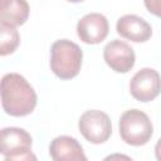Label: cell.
Listing matches in <instances>:
<instances>
[{
  "label": "cell",
  "instance_id": "4fadbf2b",
  "mask_svg": "<svg viewBox=\"0 0 161 161\" xmlns=\"http://www.w3.org/2000/svg\"><path fill=\"white\" fill-rule=\"evenodd\" d=\"M143 3L151 14L161 18V0H143Z\"/></svg>",
  "mask_w": 161,
  "mask_h": 161
},
{
  "label": "cell",
  "instance_id": "5b68a950",
  "mask_svg": "<svg viewBox=\"0 0 161 161\" xmlns=\"http://www.w3.org/2000/svg\"><path fill=\"white\" fill-rule=\"evenodd\" d=\"M78 127L83 137L94 145L106 142L112 133V125L109 117L98 109L84 112L78 122Z\"/></svg>",
  "mask_w": 161,
  "mask_h": 161
},
{
  "label": "cell",
  "instance_id": "6da1fadb",
  "mask_svg": "<svg viewBox=\"0 0 161 161\" xmlns=\"http://www.w3.org/2000/svg\"><path fill=\"white\" fill-rule=\"evenodd\" d=\"M36 93L28 80L18 73H8L1 78V104L13 117L30 114L36 106Z\"/></svg>",
  "mask_w": 161,
  "mask_h": 161
},
{
  "label": "cell",
  "instance_id": "277c9868",
  "mask_svg": "<svg viewBox=\"0 0 161 161\" xmlns=\"http://www.w3.org/2000/svg\"><path fill=\"white\" fill-rule=\"evenodd\" d=\"M1 155L6 160H35L31 153V136L19 127L3 128Z\"/></svg>",
  "mask_w": 161,
  "mask_h": 161
},
{
  "label": "cell",
  "instance_id": "7a4b0ae2",
  "mask_svg": "<svg viewBox=\"0 0 161 161\" xmlns=\"http://www.w3.org/2000/svg\"><path fill=\"white\" fill-rule=\"evenodd\" d=\"M82 59V49L70 40H57L50 48V68L60 79L67 80L78 75Z\"/></svg>",
  "mask_w": 161,
  "mask_h": 161
},
{
  "label": "cell",
  "instance_id": "9a60e30c",
  "mask_svg": "<svg viewBox=\"0 0 161 161\" xmlns=\"http://www.w3.org/2000/svg\"><path fill=\"white\" fill-rule=\"evenodd\" d=\"M67 1H69V3H80L83 0H67Z\"/></svg>",
  "mask_w": 161,
  "mask_h": 161
},
{
  "label": "cell",
  "instance_id": "8fae6325",
  "mask_svg": "<svg viewBox=\"0 0 161 161\" xmlns=\"http://www.w3.org/2000/svg\"><path fill=\"white\" fill-rule=\"evenodd\" d=\"M1 21L14 26L23 25L29 16V5L25 0H1Z\"/></svg>",
  "mask_w": 161,
  "mask_h": 161
},
{
  "label": "cell",
  "instance_id": "3957f363",
  "mask_svg": "<svg viewBox=\"0 0 161 161\" xmlns=\"http://www.w3.org/2000/svg\"><path fill=\"white\" fill-rule=\"evenodd\" d=\"M121 138L131 146H142L152 136L153 127L148 116L140 109H128L119 118Z\"/></svg>",
  "mask_w": 161,
  "mask_h": 161
},
{
  "label": "cell",
  "instance_id": "ba28073f",
  "mask_svg": "<svg viewBox=\"0 0 161 161\" xmlns=\"http://www.w3.org/2000/svg\"><path fill=\"white\" fill-rule=\"evenodd\" d=\"M109 25L104 15L91 13L84 15L77 24V34L86 44H98L108 35Z\"/></svg>",
  "mask_w": 161,
  "mask_h": 161
},
{
  "label": "cell",
  "instance_id": "9c48e42d",
  "mask_svg": "<svg viewBox=\"0 0 161 161\" xmlns=\"http://www.w3.org/2000/svg\"><path fill=\"white\" fill-rule=\"evenodd\" d=\"M116 30L122 38L135 43L147 42L152 35V29L150 24L141 16L133 14L121 16L117 20Z\"/></svg>",
  "mask_w": 161,
  "mask_h": 161
},
{
  "label": "cell",
  "instance_id": "30bf717a",
  "mask_svg": "<svg viewBox=\"0 0 161 161\" xmlns=\"http://www.w3.org/2000/svg\"><path fill=\"white\" fill-rule=\"evenodd\" d=\"M49 155L54 161H86L87 157L79 142L70 136H58L49 146Z\"/></svg>",
  "mask_w": 161,
  "mask_h": 161
},
{
  "label": "cell",
  "instance_id": "7c38bea8",
  "mask_svg": "<svg viewBox=\"0 0 161 161\" xmlns=\"http://www.w3.org/2000/svg\"><path fill=\"white\" fill-rule=\"evenodd\" d=\"M20 43V36L14 25L1 21L0 24V55L5 57L15 52Z\"/></svg>",
  "mask_w": 161,
  "mask_h": 161
},
{
  "label": "cell",
  "instance_id": "5bb4252c",
  "mask_svg": "<svg viewBox=\"0 0 161 161\" xmlns=\"http://www.w3.org/2000/svg\"><path fill=\"white\" fill-rule=\"evenodd\" d=\"M155 155H156V158L158 161H161V138L157 141V143L155 146Z\"/></svg>",
  "mask_w": 161,
  "mask_h": 161
},
{
  "label": "cell",
  "instance_id": "8992f818",
  "mask_svg": "<svg viewBox=\"0 0 161 161\" xmlns=\"http://www.w3.org/2000/svg\"><path fill=\"white\" fill-rule=\"evenodd\" d=\"M132 97L140 102L153 101L161 92V77L152 68L138 70L130 82Z\"/></svg>",
  "mask_w": 161,
  "mask_h": 161
},
{
  "label": "cell",
  "instance_id": "52a82bcc",
  "mask_svg": "<svg viewBox=\"0 0 161 161\" xmlns=\"http://www.w3.org/2000/svg\"><path fill=\"white\" fill-rule=\"evenodd\" d=\"M103 58L107 65L117 73H127L135 65L136 55L133 49L122 40L113 39L103 49Z\"/></svg>",
  "mask_w": 161,
  "mask_h": 161
}]
</instances>
